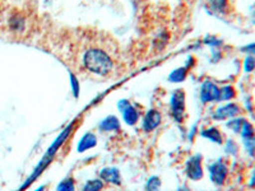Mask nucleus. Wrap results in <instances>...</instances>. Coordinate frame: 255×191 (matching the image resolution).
<instances>
[{"instance_id":"22","label":"nucleus","mask_w":255,"mask_h":191,"mask_svg":"<svg viewBox=\"0 0 255 191\" xmlns=\"http://www.w3.org/2000/svg\"><path fill=\"white\" fill-rule=\"evenodd\" d=\"M225 151H226L227 154L235 156V154H238V152H239V147H238V144L234 142V140L229 139L226 142V144H225Z\"/></svg>"},{"instance_id":"15","label":"nucleus","mask_w":255,"mask_h":191,"mask_svg":"<svg viewBox=\"0 0 255 191\" xmlns=\"http://www.w3.org/2000/svg\"><path fill=\"white\" fill-rule=\"evenodd\" d=\"M56 191H76V181L72 177H65L58 184Z\"/></svg>"},{"instance_id":"25","label":"nucleus","mask_w":255,"mask_h":191,"mask_svg":"<svg viewBox=\"0 0 255 191\" xmlns=\"http://www.w3.org/2000/svg\"><path fill=\"white\" fill-rule=\"evenodd\" d=\"M243 50L244 51L250 52V55H255V44H252V45H249V46L244 47Z\"/></svg>"},{"instance_id":"6","label":"nucleus","mask_w":255,"mask_h":191,"mask_svg":"<svg viewBox=\"0 0 255 191\" xmlns=\"http://www.w3.org/2000/svg\"><path fill=\"white\" fill-rule=\"evenodd\" d=\"M240 113L241 108L238 103H226L217 107V110L213 113V119L217 120V121H225V120H231L234 117H238Z\"/></svg>"},{"instance_id":"3","label":"nucleus","mask_w":255,"mask_h":191,"mask_svg":"<svg viewBox=\"0 0 255 191\" xmlns=\"http://www.w3.org/2000/svg\"><path fill=\"white\" fill-rule=\"evenodd\" d=\"M209 180L217 186H223L229 176V168L222 159H217L208 166Z\"/></svg>"},{"instance_id":"19","label":"nucleus","mask_w":255,"mask_h":191,"mask_svg":"<svg viewBox=\"0 0 255 191\" xmlns=\"http://www.w3.org/2000/svg\"><path fill=\"white\" fill-rule=\"evenodd\" d=\"M162 181L158 176H152L147 180L145 183V191H161Z\"/></svg>"},{"instance_id":"21","label":"nucleus","mask_w":255,"mask_h":191,"mask_svg":"<svg viewBox=\"0 0 255 191\" xmlns=\"http://www.w3.org/2000/svg\"><path fill=\"white\" fill-rule=\"evenodd\" d=\"M211 6L217 12H225V9L227 8V0H209Z\"/></svg>"},{"instance_id":"16","label":"nucleus","mask_w":255,"mask_h":191,"mask_svg":"<svg viewBox=\"0 0 255 191\" xmlns=\"http://www.w3.org/2000/svg\"><path fill=\"white\" fill-rule=\"evenodd\" d=\"M244 121H245V119H244V117L238 116V117H234V119H231V120H227L226 127L227 129H230V130L234 131V133L239 134L241 130V127H243Z\"/></svg>"},{"instance_id":"24","label":"nucleus","mask_w":255,"mask_h":191,"mask_svg":"<svg viewBox=\"0 0 255 191\" xmlns=\"http://www.w3.org/2000/svg\"><path fill=\"white\" fill-rule=\"evenodd\" d=\"M70 81H72L73 95H74V97H76V98H78V97H79V83H78V79L76 78V76H74V74H72V78H70Z\"/></svg>"},{"instance_id":"9","label":"nucleus","mask_w":255,"mask_h":191,"mask_svg":"<svg viewBox=\"0 0 255 191\" xmlns=\"http://www.w3.org/2000/svg\"><path fill=\"white\" fill-rule=\"evenodd\" d=\"M100 179L105 184L114 186L122 185V174H120L119 168L116 167H105L100 171Z\"/></svg>"},{"instance_id":"7","label":"nucleus","mask_w":255,"mask_h":191,"mask_svg":"<svg viewBox=\"0 0 255 191\" xmlns=\"http://www.w3.org/2000/svg\"><path fill=\"white\" fill-rule=\"evenodd\" d=\"M162 122V115L156 108H151L149 111L145 112V115L143 116L142 121V129L144 133H152L157 129V127L161 125Z\"/></svg>"},{"instance_id":"1","label":"nucleus","mask_w":255,"mask_h":191,"mask_svg":"<svg viewBox=\"0 0 255 191\" xmlns=\"http://www.w3.org/2000/svg\"><path fill=\"white\" fill-rule=\"evenodd\" d=\"M78 64L84 72L97 77L113 76L118 67L113 46L99 36L84 42L83 49L79 51Z\"/></svg>"},{"instance_id":"8","label":"nucleus","mask_w":255,"mask_h":191,"mask_svg":"<svg viewBox=\"0 0 255 191\" xmlns=\"http://www.w3.org/2000/svg\"><path fill=\"white\" fill-rule=\"evenodd\" d=\"M200 101L203 103H212V102L220 101V88L212 82H204L202 84V88H200Z\"/></svg>"},{"instance_id":"17","label":"nucleus","mask_w":255,"mask_h":191,"mask_svg":"<svg viewBox=\"0 0 255 191\" xmlns=\"http://www.w3.org/2000/svg\"><path fill=\"white\" fill-rule=\"evenodd\" d=\"M236 96V91L231 86H225V87L220 88V101L227 102L232 99Z\"/></svg>"},{"instance_id":"13","label":"nucleus","mask_w":255,"mask_h":191,"mask_svg":"<svg viewBox=\"0 0 255 191\" xmlns=\"http://www.w3.org/2000/svg\"><path fill=\"white\" fill-rule=\"evenodd\" d=\"M8 26L12 32L20 33V32L23 31L24 27H26V20H24V18L20 14H13L12 17L9 18Z\"/></svg>"},{"instance_id":"10","label":"nucleus","mask_w":255,"mask_h":191,"mask_svg":"<svg viewBox=\"0 0 255 191\" xmlns=\"http://www.w3.org/2000/svg\"><path fill=\"white\" fill-rule=\"evenodd\" d=\"M120 127H122L120 120L114 115L105 117L99 125L100 131H102V133H118V131H120Z\"/></svg>"},{"instance_id":"5","label":"nucleus","mask_w":255,"mask_h":191,"mask_svg":"<svg viewBox=\"0 0 255 191\" xmlns=\"http://www.w3.org/2000/svg\"><path fill=\"white\" fill-rule=\"evenodd\" d=\"M118 108L122 112L123 120L128 126H135L139 121V112L128 99H122L118 102Z\"/></svg>"},{"instance_id":"4","label":"nucleus","mask_w":255,"mask_h":191,"mask_svg":"<svg viewBox=\"0 0 255 191\" xmlns=\"http://www.w3.org/2000/svg\"><path fill=\"white\" fill-rule=\"evenodd\" d=\"M203 157L202 154H194L186 161L185 165V172L188 179L193 180V181H199L203 177Z\"/></svg>"},{"instance_id":"12","label":"nucleus","mask_w":255,"mask_h":191,"mask_svg":"<svg viewBox=\"0 0 255 191\" xmlns=\"http://www.w3.org/2000/svg\"><path fill=\"white\" fill-rule=\"evenodd\" d=\"M200 136L204 138V139L209 140V142L215 143V144H222L223 143V135L220 130H218L217 127L211 126V127H206L203 130L200 131Z\"/></svg>"},{"instance_id":"23","label":"nucleus","mask_w":255,"mask_h":191,"mask_svg":"<svg viewBox=\"0 0 255 191\" xmlns=\"http://www.w3.org/2000/svg\"><path fill=\"white\" fill-rule=\"evenodd\" d=\"M244 69H245V72L250 73L253 72V70L255 69V58L253 55H249L247 59H245V61H244Z\"/></svg>"},{"instance_id":"27","label":"nucleus","mask_w":255,"mask_h":191,"mask_svg":"<svg viewBox=\"0 0 255 191\" xmlns=\"http://www.w3.org/2000/svg\"><path fill=\"white\" fill-rule=\"evenodd\" d=\"M177 191H190V190H189V189L186 188V186H181V188L177 189Z\"/></svg>"},{"instance_id":"2","label":"nucleus","mask_w":255,"mask_h":191,"mask_svg":"<svg viewBox=\"0 0 255 191\" xmlns=\"http://www.w3.org/2000/svg\"><path fill=\"white\" fill-rule=\"evenodd\" d=\"M170 110L172 119L180 124L183 122L185 115V93L183 90H176L170 98Z\"/></svg>"},{"instance_id":"14","label":"nucleus","mask_w":255,"mask_h":191,"mask_svg":"<svg viewBox=\"0 0 255 191\" xmlns=\"http://www.w3.org/2000/svg\"><path fill=\"white\" fill-rule=\"evenodd\" d=\"M105 188V183L101 179H93L88 180L87 183L84 184L82 191H102Z\"/></svg>"},{"instance_id":"28","label":"nucleus","mask_w":255,"mask_h":191,"mask_svg":"<svg viewBox=\"0 0 255 191\" xmlns=\"http://www.w3.org/2000/svg\"><path fill=\"white\" fill-rule=\"evenodd\" d=\"M35 191H45V186H44V185H42V186H40V188H37V189H36Z\"/></svg>"},{"instance_id":"20","label":"nucleus","mask_w":255,"mask_h":191,"mask_svg":"<svg viewBox=\"0 0 255 191\" xmlns=\"http://www.w3.org/2000/svg\"><path fill=\"white\" fill-rule=\"evenodd\" d=\"M243 144L244 148H245V151L247 153L249 154L250 157L254 158L255 157V135L250 136V138H247V139H243Z\"/></svg>"},{"instance_id":"26","label":"nucleus","mask_w":255,"mask_h":191,"mask_svg":"<svg viewBox=\"0 0 255 191\" xmlns=\"http://www.w3.org/2000/svg\"><path fill=\"white\" fill-rule=\"evenodd\" d=\"M250 188H255V168L253 170V174L250 176V183H249Z\"/></svg>"},{"instance_id":"11","label":"nucleus","mask_w":255,"mask_h":191,"mask_svg":"<svg viewBox=\"0 0 255 191\" xmlns=\"http://www.w3.org/2000/svg\"><path fill=\"white\" fill-rule=\"evenodd\" d=\"M97 145V136L93 133H86L77 144V152L78 153H84V152L93 149Z\"/></svg>"},{"instance_id":"18","label":"nucleus","mask_w":255,"mask_h":191,"mask_svg":"<svg viewBox=\"0 0 255 191\" xmlns=\"http://www.w3.org/2000/svg\"><path fill=\"white\" fill-rule=\"evenodd\" d=\"M186 74H188V68H179L170 74L168 81L174 82V83H180L186 78Z\"/></svg>"}]
</instances>
